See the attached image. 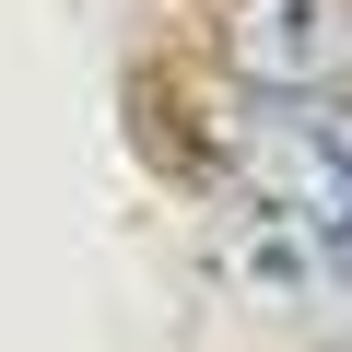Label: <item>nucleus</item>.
Returning a JSON list of instances; mask_svg holds the SVG:
<instances>
[{"label":"nucleus","instance_id":"nucleus-1","mask_svg":"<svg viewBox=\"0 0 352 352\" xmlns=\"http://www.w3.org/2000/svg\"><path fill=\"white\" fill-rule=\"evenodd\" d=\"M258 188L294 212L305 247H329L352 270V94H305V106H258Z\"/></svg>","mask_w":352,"mask_h":352},{"label":"nucleus","instance_id":"nucleus-2","mask_svg":"<svg viewBox=\"0 0 352 352\" xmlns=\"http://www.w3.org/2000/svg\"><path fill=\"white\" fill-rule=\"evenodd\" d=\"M223 59L258 106L340 94L352 71V0H223Z\"/></svg>","mask_w":352,"mask_h":352}]
</instances>
